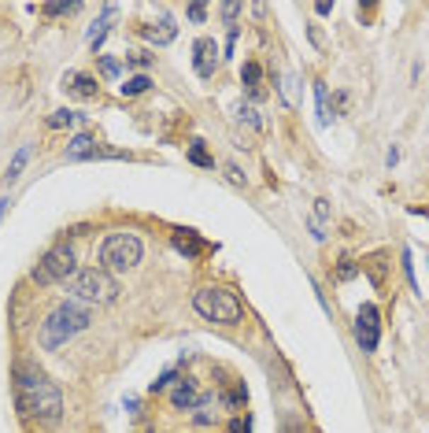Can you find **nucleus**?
<instances>
[{"label": "nucleus", "instance_id": "obj_1", "mask_svg": "<svg viewBox=\"0 0 429 433\" xmlns=\"http://www.w3.org/2000/svg\"><path fill=\"white\" fill-rule=\"evenodd\" d=\"M15 404H19L26 419H38L45 426H56L63 415V396L56 389V381L30 363L15 366Z\"/></svg>", "mask_w": 429, "mask_h": 433}, {"label": "nucleus", "instance_id": "obj_2", "mask_svg": "<svg viewBox=\"0 0 429 433\" xmlns=\"http://www.w3.org/2000/svg\"><path fill=\"white\" fill-rule=\"evenodd\" d=\"M93 323V311L86 308V304H59V308L52 311L41 323V330H38V341H41V348L45 352H56L59 345H67L74 333H81Z\"/></svg>", "mask_w": 429, "mask_h": 433}, {"label": "nucleus", "instance_id": "obj_3", "mask_svg": "<svg viewBox=\"0 0 429 433\" xmlns=\"http://www.w3.org/2000/svg\"><path fill=\"white\" fill-rule=\"evenodd\" d=\"M67 293L74 304H115L119 300V282L104 267H81L67 278Z\"/></svg>", "mask_w": 429, "mask_h": 433}, {"label": "nucleus", "instance_id": "obj_4", "mask_svg": "<svg viewBox=\"0 0 429 433\" xmlns=\"http://www.w3.org/2000/svg\"><path fill=\"white\" fill-rule=\"evenodd\" d=\"M193 308L200 318H207V323H219V326H234L241 323V300L237 293H229V289H219V285H204L193 293Z\"/></svg>", "mask_w": 429, "mask_h": 433}, {"label": "nucleus", "instance_id": "obj_5", "mask_svg": "<svg viewBox=\"0 0 429 433\" xmlns=\"http://www.w3.org/2000/svg\"><path fill=\"white\" fill-rule=\"evenodd\" d=\"M141 237L137 233H130V230H119V233H108L104 237V245H101V267L108 270H134L141 263Z\"/></svg>", "mask_w": 429, "mask_h": 433}, {"label": "nucleus", "instance_id": "obj_6", "mask_svg": "<svg viewBox=\"0 0 429 433\" xmlns=\"http://www.w3.org/2000/svg\"><path fill=\"white\" fill-rule=\"evenodd\" d=\"M78 270V260H74V248L63 241V245H56V248H48L45 255H41V263L34 267V282L38 285H56V282H63L67 285V278Z\"/></svg>", "mask_w": 429, "mask_h": 433}, {"label": "nucleus", "instance_id": "obj_7", "mask_svg": "<svg viewBox=\"0 0 429 433\" xmlns=\"http://www.w3.org/2000/svg\"><path fill=\"white\" fill-rule=\"evenodd\" d=\"M355 341L362 352H374L377 341H382V311L374 304H362L359 315H355Z\"/></svg>", "mask_w": 429, "mask_h": 433}, {"label": "nucleus", "instance_id": "obj_8", "mask_svg": "<svg viewBox=\"0 0 429 433\" xmlns=\"http://www.w3.org/2000/svg\"><path fill=\"white\" fill-rule=\"evenodd\" d=\"M122 152H111V149H101L93 134H78L67 141V159H119Z\"/></svg>", "mask_w": 429, "mask_h": 433}, {"label": "nucleus", "instance_id": "obj_9", "mask_svg": "<svg viewBox=\"0 0 429 433\" xmlns=\"http://www.w3.org/2000/svg\"><path fill=\"white\" fill-rule=\"evenodd\" d=\"M204 400H207V396L196 389L193 378H178V381L171 385V404H174L178 411H196V408L204 404Z\"/></svg>", "mask_w": 429, "mask_h": 433}, {"label": "nucleus", "instance_id": "obj_10", "mask_svg": "<svg viewBox=\"0 0 429 433\" xmlns=\"http://www.w3.org/2000/svg\"><path fill=\"white\" fill-rule=\"evenodd\" d=\"M214 56H219V45H214L211 37H200L193 45V67L200 78H211L214 74Z\"/></svg>", "mask_w": 429, "mask_h": 433}, {"label": "nucleus", "instance_id": "obj_11", "mask_svg": "<svg viewBox=\"0 0 429 433\" xmlns=\"http://www.w3.org/2000/svg\"><path fill=\"white\" fill-rule=\"evenodd\" d=\"M141 37H144V41H152V45H171V41L178 37V26H174L171 15H159V23L141 26Z\"/></svg>", "mask_w": 429, "mask_h": 433}, {"label": "nucleus", "instance_id": "obj_12", "mask_svg": "<svg viewBox=\"0 0 429 433\" xmlns=\"http://www.w3.org/2000/svg\"><path fill=\"white\" fill-rule=\"evenodd\" d=\"M63 89L67 93H74V96H81V100H89V96H96V78H89V74H78V71H67L63 74Z\"/></svg>", "mask_w": 429, "mask_h": 433}, {"label": "nucleus", "instance_id": "obj_13", "mask_svg": "<svg viewBox=\"0 0 429 433\" xmlns=\"http://www.w3.org/2000/svg\"><path fill=\"white\" fill-rule=\"evenodd\" d=\"M174 248H178L181 255H189V260H196V255L204 252V241L196 237L193 230H174Z\"/></svg>", "mask_w": 429, "mask_h": 433}, {"label": "nucleus", "instance_id": "obj_14", "mask_svg": "<svg viewBox=\"0 0 429 433\" xmlns=\"http://www.w3.org/2000/svg\"><path fill=\"white\" fill-rule=\"evenodd\" d=\"M241 82H244V89H248V96H263V67L256 59H248L244 63V71H241Z\"/></svg>", "mask_w": 429, "mask_h": 433}, {"label": "nucleus", "instance_id": "obj_15", "mask_svg": "<svg viewBox=\"0 0 429 433\" xmlns=\"http://www.w3.org/2000/svg\"><path fill=\"white\" fill-rule=\"evenodd\" d=\"M111 19H115V4H108V8H104V19H101V23L93 26V34H89V45H93V48H101V45H104V37H108V26H111Z\"/></svg>", "mask_w": 429, "mask_h": 433}, {"label": "nucleus", "instance_id": "obj_16", "mask_svg": "<svg viewBox=\"0 0 429 433\" xmlns=\"http://www.w3.org/2000/svg\"><path fill=\"white\" fill-rule=\"evenodd\" d=\"M362 270L370 275L374 285H385V255H370V260H362Z\"/></svg>", "mask_w": 429, "mask_h": 433}, {"label": "nucleus", "instance_id": "obj_17", "mask_svg": "<svg viewBox=\"0 0 429 433\" xmlns=\"http://www.w3.org/2000/svg\"><path fill=\"white\" fill-rule=\"evenodd\" d=\"M148 86H152L148 74H134V78H126L119 89H122V96H141V93H148Z\"/></svg>", "mask_w": 429, "mask_h": 433}, {"label": "nucleus", "instance_id": "obj_18", "mask_svg": "<svg viewBox=\"0 0 429 433\" xmlns=\"http://www.w3.org/2000/svg\"><path fill=\"white\" fill-rule=\"evenodd\" d=\"M78 122H81V115H78V111H71V108L52 111V115H48V126H52V130H63V126H78Z\"/></svg>", "mask_w": 429, "mask_h": 433}, {"label": "nucleus", "instance_id": "obj_19", "mask_svg": "<svg viewBox=\"0 0 429 433\" xmlns=\"http://www.w3.org/2000/svg\"><path fill=\"white\" fill-rule=\"evenodd\" d=\"M315 100H319V122L329 126L333 111H329V93H326V82H315Z\"/></svg>", "mask_w": 429, "mask_h": 433}, {"label": "nucleus", "instance_id": "obj_20", "mask_svg": "<svg viewBox=\"0 0 429 433\" xmlns=\"http://www.w3.org/2000/svg\"><path fill=\"white\" fill-rule=\"evenodd\" d=\"M189 159H193L196 167H214V156L204 149V141H193L189 144Z\"/></svg>", "mask_w": 429, "mask_h": 433}, {"label": "nucleus", "instance_id": "obj_21", "mask_svg": "<svg viewBox=\"0 0 429 433\" xmlns=\"http://www.w3.org/2000/svg\"><path fill=\"white\" fill-rule=\"evenodd\" d=\"M26 159H30V144H26V149H19V152H15V159H11V167H8V182H15V178H19V174H23V167H26Z\"/></svg>", "mask_w": 429, "mask_h": 433}, {"label": "nucleus", "instance_id": "obj_22", "mask_svg": "<svg viewBox=\"0 0 429 433\" xmlns=\"http://www.w3.org/2000/svg\"><path fill=\"white\" fill-rule=\"evenodd\" d=\"M237 119H241V122H248L252 130H263V119H259V111H256L252 104H241V108H237Z\"/></svg>", "mask_w": 429, "mask_h": 433}, {"label": "nucleus", "instance_id": "obj_23", "mask_svg": "<svg viewBox=\"0 0 429 433\" xmlns=\"http://www.w3.org/2000/svg\"><path fill=\"white\" fill-rule=\"evenodd\" d=\"M355 275H359L355 260H341V267H337V278H341V282H348V278H355Z\"/></svg>", "mask_w": 429, "mask_h": 433}, {"label": "nucleus", "instance_id": "obj_24", "mask_svg": "<svg viewBox=\"0 0 429 433\" xmlns=\"http://www.w3.org/2000/svg\"><path fill=\"white\" fill-rule=\"evenodd\" d=\"M101 71H104V78H119V59H115V56H101Z\"/></svg>", "mask_w": 429, "mask_h": 433}, {"label": "nucleus", "instance_id": "obj_25", "mask_svg": "<svg viewBox=\"0 0 429 433\" xmlns=\"http://www.w3.org/2000/svg\"><path fill=\"white\" fill-rule=\"evenodd\" d=\"M126 63H130V67H148V63H152V56H148V52H126Z\"/></svg>", "mask_w": 429, "mask_h": 433}, {"label": "nucleus", "instance_id": "obj_26", "mask_svg": "<svg viewBox=\"0 0 429 433\" xmlns=\"http://www.w3.org/2000/svg\"><path fill=\"white\" fill-rule=\"evenodd\" d=\"M41 11L45 15H71V11H78V4H45Z\"/></svg>", "mask_w": 429, "mask_h": 433}, {"label": "nucleus", "instance_id": "obj_27", "mask_svg": "<svg viewBox=\"0 0 429 433\" xmlns=\"http://www.w3.org/2000/svg\"><path fill=\"white\" fill-rule=\"evenodd\" d=\"M189 19L193 23H204L207 19V4H189Z\"/></svg>", "mask_w": 429, "mask_h": 433}, {"label": "nucleus", "instance_id": "obj_28", "mask_svg": "<svg viewBox=\"0 0 429 433\" xmlns=\"http://www.w3.org/2000/svg\"><path fill=\"white\" fill-rule=\"evenodd\" d=\"M219 11H222V19H226V23H234L237 15H241V4H222Z\"/></svg>", "mask_w": 429, "mask_h": 433}, {"label": "nucleus", "instance_id": "obj_29", "mask_svg": "<svg viewBox=\"0 0 429 433\" xmlns=\"http://www.w3.org/2000/svg\"><path fill=\"white\" fill-rule=\"evenodd\" d=\"M296 82H292V78H285V86H282V93H285V100L289 104H296V89H292Z\"/></svg>", "mask_w": 429, "mask_h": 433}, {"label": "nucleus", "instance_id": "obj_30", "mask_svg": "<svg viewBox=\"0 0 429 433\" xmlns=\"http://www.w3.org/2000/svg\"><path fill=\"white\" fill-rule=\"evenodd\" d=\"M385 163H389V167H396V163H400V149H396V144H392V149L385 152Z\"/></svg>", "mask_w": 429, "mask_h": 433}, {"label": "nucleus", "instance_id": "obj_31", "mask_svg": "<svg viewBox=\"0 0 429 433\" xmlns=\"http://www.w3.org/2000/svg\"><path fill=\"white\" fill-rule=\"evenodd\" d=\"M226 171H229V182H234V185H244V174H241V171H237L234 163H229Z\"/></svg>", "mask_w": 429, "mask_h": 433}]
</instances>
